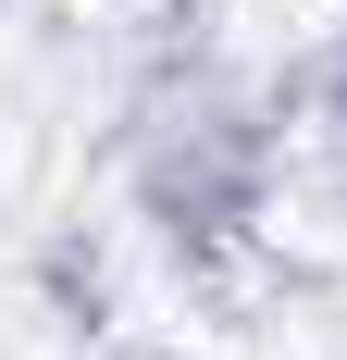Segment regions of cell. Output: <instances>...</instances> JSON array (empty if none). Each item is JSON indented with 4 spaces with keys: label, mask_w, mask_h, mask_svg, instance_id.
I'll use <instances>...</instances> for the list:
<instances>
[{
    "label": "cell",
    "mask_w": 347,
    "mask_h": 360,
    "mask_svg": "<svg viewBox=\"0 0 347 360\" xmlns=\"http://www.w3.org/2000/svg\"><path fill=\"white\" fill-rule=\"evenodd\" d=\"M149 212L174 236H236L261 212V124L248 112H199V124H162L149 149Z\"/></svg>",
    "instance_id": "cell-1"
}]
</instances>
